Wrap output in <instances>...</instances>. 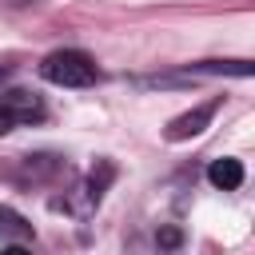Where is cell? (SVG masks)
Here are the masks:
<instances>
[{
    "instance_id": "6da1fadb",
    "label": "cell",
    "mask_w": 255,
    "mask_h": 255,
    "mask_svg": "<svg viewBox=\"0 0 255 255\" xmlns=\"http://www.w3.org/2000/svg\"><path fill=\"white\" fill-rule=\"evenodd\" d=\"M40 76H44L48 84H60V88H88V84H96V76H100V72H96V60H92L88 52L64 48V52L44 56Z\"/></svg>"
},
{
    "instance_id": "7a4b0ae2",
    "label": "cell",
    "mask_w": 255,
    "mask_h": 255,
    "mask_svg": "<svg viewBox=\"0 0 255 255\" xmlns=\"http://www.w3.org/2000/svg\"><path fill=\"white\" fill-rule=\"evenodd\" d=\"M211 116H215V100H207V104H199V108H191V112H183V116H175L171 124H167V139H191V135H199L207 124H211Z\"/></svg>"
},
{
    "instance_id": "3957f363",
    "label": "cell",
    "mask_w": 255,
    "mask_h": 255,
    "mask_svg": "<svg viewBox=\"0 0 255 255\" xmlns=\"http://www.w3.org/2000/svg\"><path fill=\"white\" fill-rule=\"evenodd\" d=\"M4 112L12 116V124H32V120H44V104L36 92H24V88H12L4 100Z\"/></svg>"
},
{
    "instance_id": "277c9868",
    "label": "cell",
    "mask_w": 255,
    "mask_h": 255,
    "mask_svg": "<svg viewBox=\"0 0 255 255\" xmlns=\"http://www.w3.org/2000/svg\"><path fill=\"white\" fill-rule=\"evenodd\" d=\"M207 179H211V183H215L219 191H235V187L243 183V163H239V159H227V155H223V159H215V163L207 167Z\"/></svg>"
},
{
    "instance_id": "5b68a950",
    "label": "cell",
    "mask_w": 255,
    "mask_h": 255,
    "mask_svg": "<svg viewBox=\"0 0 255 255\" xmlns=\"http://www.w3.org/2000/svg\"><path fill=\"white\" fill-rule=\"evenodd\" d=\"M112 175H116V167L108 163V159H100L96 167H92V175H88V195L100 203V195H104V187L112 183Z\"/></svg>"
},
{
    "instance_id": "8992f818",
    "label": "cell",
    "mask_w": 255,
    "mask_h": 255,
    "mask_svg": "<svg viewBox=\"0 0 255 255\" xmlns=\"http://www.w3.org/2000/svg\"><path fill=\"white\" fill-rule=\"evenodd\" d=\"M155 243H159L163 251H175V247L183 243V235H179L175 227H159V235H155Z\"/></svg>"
},
{
    "instance_id": "52a82bcc",
    "label": "cell",
    "mask_w": 255,
    "mask_h": 255,
    "mask_svg": "<svg viewBox=\"0 0 255 255\" xmlns=\"http://www.w3.org/2000/svg\"><path fill=\"white\" fill-rule=\"evenodd\" d=\"M12 128H16V124H12V116H8V112H4V104H0V135H8Z\"/></svg>"
},
{
    "instance_id": "ba28073f",
    "label": "cell",
    "mask_w": 255,
    "mask_h": 255,
    "mask_svg": "<svg viewBox=\"0 0 255 255\" xmlns=\"http://www.w3.org/2000/svg\"><path fill=\"white\" fill-rule=\"evenodd\" d=\"M0 255H32V251H28V247H20V243H12V247H4Z\"/></svg>"
}]
</instances>
